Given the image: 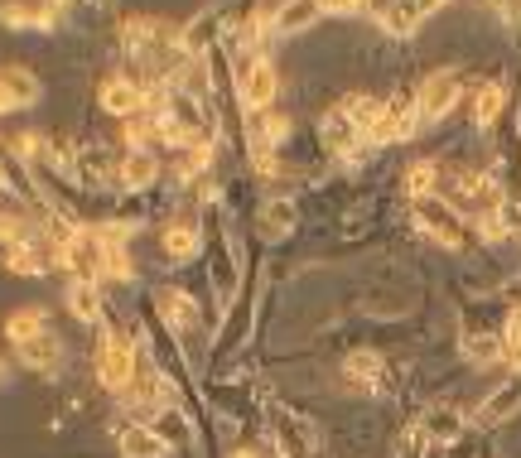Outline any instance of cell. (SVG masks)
<instances>
[{"label":"cell","instance_id":"1","mask_svg":"<svg viewBox=\"0 0 521 458\" xmlns=\"http://www.w3.org/2000/svg\"><path fill=\"white\" fill-rule=\"evenodd\" d=\"M97 377H102V386H107V391H116V396H126V391L136 386V377H140V352H136V343H131L126 333H116V328H107V333H102V352H97Z\"/></svg>","mask_w":521,"mask_h":458},{"label":"cell","instance_id":"2","mask_svg":"<svg viewBox=\"0 0 521 458\" xmlns=\"http://www.w3.org/2000/svg\"><path fill=\"white\" fill-rule=\"evenodd\" d=\"M275 92H280V73H275L271 58H247L237 63V97L247 111H271Z\"/></svg>","mask_w":521,"mask_h":458},{"label":"cell","instance_id":"3","mask_svg":"<svg viewBox=\"0 0 521 458\" xmlns=\"http://www.w3.org/2000/svg\"><path fill=\"white\" fill-rule=\"evenodd\" d=\"M459 92H464V82L454 68H439L430 78L420 82V92H415V111H420V121H444L449 111L459 107Z\"/></svg>","mask_w":521,"mask_h":458},{"label":"cell","instance_id":"4","mask_svg":"<svg viewBox=\"0 0 521 458\" xmlns=\"http://www.w3.org/2000/svg\"><path fill=\"white\" fill-rule=\"evenodd\" d=\"M415 217H420V227H425L444 251H459V246H464V217H459V208H449V203H439V198H415Z\"/></svg>","mask_w":521,"mask_h":458},{"label":"cell","instance_id":"5","mask_svg":"<svg viewBox=\"0 0 521 458\" xmlns=\"http://www.w3.org/2000/svg\"><path fill=\"white\" fill-rule=\"evenodd\" d=\"M415 126H420L415 97H391L367 140H372V145H401V140H411V135H415Z\"/></svg>","mask_w":521,"mask_h":458},{"label":"cell","instance_id":"6","mask_svg":"<svg viewBox=\"0 0 521 458\" xmlns=\"http://www.w3.org/2000/svg\"><path fill=\"white\" fill-rule=\"evenodd\" d=\"M97 102H102V111H107V116H121V121H136L140 111L150 107V92H145L140 82H131V78H111V82H102Z\"/></svg>","mask_w":521,"mask_h":458},{"label":"cell","instance_id":"7","mask_svg":"<svg viewBox=\"0 0 521 458\" xmlns=\"http://www.w3.org/2000/svg\"><path fill=\"white\" fill-rule=\"evenodd\" d=\"M15 352H20V362H25L29 372H44V377L63 367V343H58V333H54V328H44L39 338H29V343H20Z\"/></svg>","mask_w":521,"mask_h":458},{"label":"cell","instance_id":"8","mask_svg":"<svg viewBox=\"0 0 521 458\" xmlns=\"http://www.w3.org/2000/svg\"><path fill=\"white\" fill-rule=\"evenodd\" d=\"M0 97H5V107H34L44 97V82L29 68H0Z\"/></svg>","mask_w":521,"mask_h":458},{"label":"cell","instance_id":"9","mask_svg":"<svg viewBox=\"0 0 521 458\" xmlns=\"http://www.w3.org/2000/svg\"><path fill=\"white\" fill-rule=\"evenodd\" d=\"M155 314L165 319V328L174 333H189L198 324V304H193L184 290H155Z\"/></svg>","mask_w":521,"mask_h":458},{"label":"cell","instance_id":"10","mask_svg":"<svg viewBox=\"0 0 521 458\" xmlns=\"http://www.w3.org/2000/svg\"><path fill=\"white\" fill-rule=\"evenodd\" d=\"M116 179L126 184V189H150L155 179H160V160H155V150H126L121 164H116Z\"/></svg>","mask_w":521,"mask_h":458},{"label":"cell","instance_id":"11","mask_svg":"<svg viewBox=\"0 0 521 458\" xmlns=\"http://www.w3.org/2000/svg\"><path fill=\"white\" fill-rule=\"evenodd\" d=\"M160 251H165L174 266H184V261H193L203 251V232L193 222H169L165 232H160Z\"/></svg>","mask_w":521,"mask_h":458},{"label":"cell","instance_id":"12","mask_svg":"<svg viewBox=\"0 0 521 458\" xmlns=\"http://www.w3.org/2000/svg\"><path fill=\"white\" fill-rule=\"evenodd\" d=\"M68 309L78 324H97L102 319V285L97 280H73L68 285Z\"/></svg>","mask_w":521,"mask_h":458},{"label":"cell","instance_id":"13","mask_svg":"<svg viewBox=\"0 0 521 458\" xmlns=\"http://www.w3.org/2000/svg\"><path fill=\"white\" fill-rule=\"evenodd\" d=\"M121 454L126 458H165L169 444L150 430V425H126V430H121Z\"/></svg>","mask_w":521,"mask_h":458},{"label":"cell","instance_id":"14","mask_svg":"<svg viewBox=\"0 0 521 458\" xmlns=\"http://www.w3.org/2000/svg\"><path fill=\"white\" fill-rule=\"evenodd\" d=\"M49 324V309H39V304H29V309H15L10 319H5V333H10V343L20 348V343H29V338H39Z\"/></svg>","mask_w":521,"mask_h":458},{"label":"cell","instance_id":"15","mask_svg":"<svg viewBox=\"0 0 521 458\" xmlns=\"http://www.w3.org/2000/svg\"><path fill=\"white\" fill-rule=\"evenodd\" d=\"M319 15H324V10H319V0H290V5H285V10L271 20V29H275V34H300V29L319 25Z\"/></svg>","mask_w":521,"mask_h":458},{"label":"cell","instance_id":"16","mask_svg":"<svg viewBox=\"0 0 521 458\" xmlns=\"http://www.w3.org/2000/svg\"><path fill=\"white\" fill-rule=\"evenodd\" d=\"M319 135H324V145H329V150H348L362 131L353 126V116H348L343 107H329V111H324V121H319Z\"/></svg>","mask_w":521,"mask_h":458},{"label":"cell","instance_id":"17","mask_svg":"<svg viewBox=\"0 0 521 458\" xmlns=\"http://www.w3.org/2000/svg\"><path fill=\"white\" fill-rule=\"evenodd\" d=\"M49 266H54V256H44L39 242L5 246V270H15V275H44Z\"/></svg>","mask_w":521,"mask_h":458},{"label":"cell","instance_id":"18","mask_svg":"<svg viewBox=\"0 0 521 458\" xmlns=\"http://www.w3.org/2000/svg\"><path fill=\"white\" fill-rule=\"evenodd\" d=\"M502 107H507V97H502V87H497V82L478 87V92H473V126H478V131H488L497 116H502Z\"/></svg>","mask_w":521,"mask_h":458},{"label":"cell","instance_id":"19","mask_svg":"<svg viewBox=\"0 0 521 458\" xmlns=\"http://www.w3.org/2000/svg\"><path fill=\"white\" fill-rule=\"evenodd\" d=\"M343 372H348V381H357V386H377V381H382V357H377V352H353V357L343 362Z\"/></svg>","mask_w":521,"mask_h":458},{"label":"cell","instance_id":"20","mask_svg":"<svg viewBox=\"0 0 521 458\" xmlns=\"http://www.w3.org/2000/svg\"><path fill=\"white\" fill-rule=\"evenodd\" d=\"M435 189H439V169L430 160H420L406 169V193H411V198H435Z\"/></svg>","mask_w":521,"mask_h":458},{"label":"cell","instance_id":"21","mask_svg":"<svg viewBox=\"0 0 521 458\" xmlns=\"http://www.w3.org/2000/svg\"><path fill=\"white\" fill-rule=\"evenodd\" d=\"M0 242H5V246L34 242V227H29V217H20V213H0Z\"/></svg>","mask_w":521,"mask_h":458},{"label":"cell","instance_id":"22","mask_svg":"<svg viewBox=\"0 0 521 458\" xmlns=\"http://www.w3.org/2000/svg\"><path fill=\"white\" fill-rule=\"evenodd\" d=\"M261 222H266V232H290L295 227V203H285V198L280 203H266L261 208Z\"/></svg>","mask_w":521,"mask_h":458},{"label":"cell","instance_id":"23","mask_svg":"<svg viewBox=\"0 0 521 458\" xmlns=\"http://www.w3.org/2000/svg\"><path fill=\"white\" fill-rule=\"evenodd\" d=\"M502 357L521 372V309H512V319H507V328H502Z\"/></svg>","mask_w":521,"mask_h":458},{"label":"cell","instance_id":"24","mask_svg":"<svg viewBox=\"0 0 521 458\" xmlns=\"http://www.w3.org/2000/svg\"><path fill=\"white\" fill-rule=\"evenodd\" d=\"M517 405H521V386H502L493 401L483 405V420H502V415H512Z\"/></svg>","mask_w":521,"mask_h":458},{"label":"cell","instance_id":"25","mask_svg":"<svg viewBox=\"0 0 521 458\" xmlns=\"http://www.w3.org/2000/svg\"><path fill=\"white\" fill-rule=\"evenodd\" d=\"M0 20H5V29H34V25H39V20H34V10L20 5V0H5V5H0Z\"/></svg>","mask_w":521,"mask_h":458},{"label":"cell","instance_id":"26","mask_svg":"<svg viewBox=\"0 0 521 458\" xmlns=\"http://www.w3.org/2000/svg\"><path fill=\"white\" fill-rule=\"evenodd\" d=\"M430 434H435V444H454L459 439V415H449V410L430 415Z\"/></svg>","mask_w":521,"mask_h":458},{"label":"cell","instance_id":"27","mask_svg":"<svg viewBox=\"0 0 521 458\" xmlns=\"http://www.w3.org/2000/svg\"><path fill=\"white\" fill-rule=\"evenodd\" d=\"M468 357L473 362H493V357H502V343H493V338H468Z\"/></svg>","mask_w":521,"mask_h":458},{"label":"cell","instance_id":"28","mask_svg":"<svg viewBox=\"0 0 521 458\" xmlns=\"http://www.w3.org/2000/svg\"><path fill=\"white\" fill-rule=\"evenodd\" d=\"M362 5H367V0H319V10H329V15H353Z\"/></svg>","mask_w":521,"mask_h":458},{"label":"cell","instance_id":"29","mask_svg":"<svg viewBox=\"0 0 521 458\" xmlns=\"http://www.w3.org/2000/svg\"><path fill=\"white\" fill-rule=\"evenodd\" d=\"M232 458H256V449H247V444H237V449H232Z\"/></svg>","mask_w":521,"mask_h":458},{"label":"cell","instance_id":"30","mask_svg":"<svg viewBox=\"0 0 521 458\" xmlns=\"http://www.w3.org/2000/svg\"><path fill=\"white\" fill-rule=\"evenodd\" d=\"M5 189H10V184H5V164H0V193H5Z\"/></svg>","mask_w":521,"mask_h":458},{"label":"cell","instance_id":"31","mask_svg":"<svg viewBox=\"0 0 521 458\" xmlns=\"http://www.w3.org/2000/svg\"><path fill=\"white\" fill-rule=\"evenodd\" d=\"M0 111H10V107H5V97H0Z\"/></svg>","mask_w":521,"mask_h":458},{"label":"cell","instance_id":"32","mask_svg":"<svg viewBox=\"0 0 521 458\" xmlns=\"http://www.w3.org/2000/svg\"><path fill=\"white\" fill-rule=\"evenodd\" d=\"M0 377H5V362H0Z\"/></svg>","mask_w":521,"mask_h":458},{"label":"cell","instance_id":"33","mask_svg":"<svg viewBox=\"0 0 521 458\" xmlns=\"http://www.w3.org/2000/svg\"><path fill=\"white\" fill-rule=\"evenodd\" d=\"M275 458H290V454H275Z\"/></svg>","mask_w":521,"mask_h":458}]
</instances>
